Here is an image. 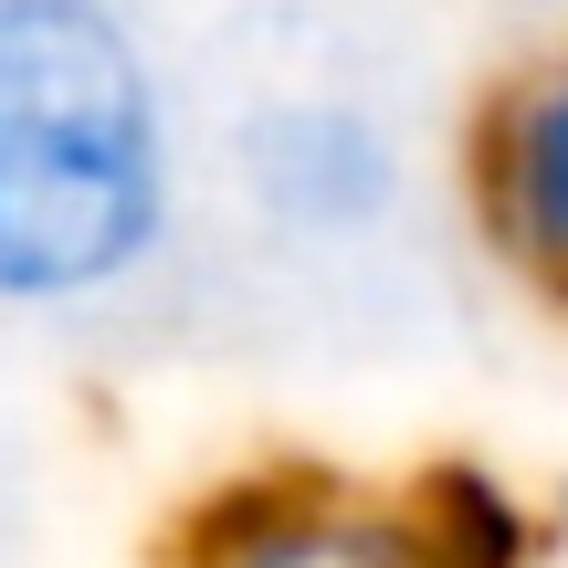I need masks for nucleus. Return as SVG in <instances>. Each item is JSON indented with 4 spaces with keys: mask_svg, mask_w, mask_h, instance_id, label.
I'll return each instance as SVG.
<instances>
[{
    "mask_svg": "<svg viewBox=\"0 0 568 568\" xmlns=\"http://www.w3.org/2000/svg\"><path fill=\"white\" fill-rule=\"evenodd\" d=\"M422 169L379 95L347 74H264L201 126V222L295 274H358L410 243Z\"/></svg>",
    "mask_w": 568,
    "mask_h": 568,
    "instance_id": "3",
    "label": "nucleus"
},
{
    "mask_svg": "<svg viewBox=\"0 0 568 568\" xmlns=\"http://www.w3.org/2000/svg\"><path fill=\"white\" fill-rule=\"evenodd\" d=\"M201 243V126L148 0H0V326L116 337Z\"/></svg>",
    "mask_w": 568,
    "mask_h": 568,
    "instance_id": "1",
    "label": "nucleus"
},
{
    "mask_svg": "<svg viewBox=\"0 0 568 568\" xmlns=\"http://www.w3.org/2000/svg\"><path fill=\"white\" fill-rule=\"evenodd\" d=\"M464 232L516 295L568 316V32L495 63L453 138Z\"/></svg>",
    "mask_w": 568,
    "mask_h": 568,
    "instance_id": "4",
    "label": "nucleus"
},
{
    "mask_svg": "<svg viewBox=\"0 0 568 568\" xmlns=\"http://www.w3.org/2000/svg\"><path fill=\"white\" fill-rule=\"evenodd\" d=\"M159 568H548V527L495 464H253L190 495Z\"/></svg>",
    "mask_w": 568,
    "mask_h": 568,
    "instance_id": "2",
    "label": "nucleus"
}]
</instances>
